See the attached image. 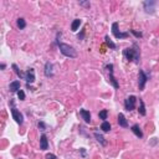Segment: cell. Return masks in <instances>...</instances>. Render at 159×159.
I'll list each match as a JSON object with an SVG mask.
<instances>
[{"mask_svg": "<svg viewBox=\"0 0 159 159\" xmlns=\"http://www.w3.org/2000/svg\"><path fill=\"white\" fill-rule=\"evenodd\" d=\"M38 127H39V129H40V131H42V132L46 129V126H45V123H44V122H39Z\"/></svg>", "mask_w": 159, "mask_h": 159, "instance_id": "cell-26", "label": "cell"}, {"mask_svg": "<svg viewBox=\"0 0 159 159\" xmlns=\"http://www.w3.org/2000/svg\"><path fill=\"white\" fill-rule=\"evenodd\" d=\"M0 67H1V70H5V63H1V66H0Z\"/></svg>", "mask_w": 159, "mask_h": 159, "instance_id": "cell-30", "label": "cell"}, {"mask_svg": "<svg viewBox=\"0 0 159 159\" xmlns=\"http://www.w3.org/2000/svg\"><path fill=\"white\" fill-rule=\"evenodd\" d=\"M112 34L114 35V38L116 39H126V38L129 36V32L119 31V29H118V22H113L112 24Z\"/></svg>", "mask_w": 159, "mask_h": 159, "instance_id": "cell-4", "label": "cell"}, {"mask_svg": "<svg viewBox=\"0 0 159 159\" xmlns=\"http://www.w3.org/2000/svg\"><path fill=\"white\" fill-rule=\"evenodd\" d=\"M18 97H19L20 101H24V100H25V92H24L22 90H20L18 92Z\"/></svg>", "mask_w": 159, "mask_h": 159, "instance_id": "cell-24", "label": "cell"}, {"mask_svg": "<svg viewBox=\"0 0 159 159\" xmlns=\"http://www.w3.org/2000/svg\"><path fill=\"white\" fill-rule=\"evenodd\" d=\"M18 28L20 29V30H22V29H25V26H26V21L24 20L22 18H20V19H18Z\"/></svg>", "mask_w": 159, "mask_h": 159, "instance_id": "cell-22", "label": "cell"}, {"mask_svg": "<svg viewBox=\"0 0 159 159\" xmlns=\"http://www.w3.org/2000/svg\"><path fill=\"white\" fill-rule=\"evenodd\" d=\"M118 124H119L121 127H123V128L128 127V122H127V119H126V117H124L123 113L118 114Z\"/></svg>", "mask_w": 159, "mask_h": 159, "instance_id": "cell-13", "label": "cell"}, {"mask_svg": "<svg viewBox=\"0 0 159 159\" xmlns=\"http://www.w3.org/2000/svg\"><path fill=\"white\" fill-rule=\"evenodd\" d=\"M80 114L82 117V119L86 122V123H91V113L90 111H86V110H80Z\"/></svg>", "mask_w": 159, "mask_h": 159, "instance_id": "cell-11", "label": "cell"}, {"mask_svg": "<svg viewBox=\"0 0 159 159\" xmlns=\"http://www.w3.org/2000/svg\"><path fill=\"white\" fill-rule=\"evenodd\" d=\"M148 80H149V76L145 75L143 70H139V75H138V86H139L141 91L144 88V86H145V83H147Z\"/></svg>", "mask_w": 159, "mask_h": 159, "instance_id": "cell-7", "label": "cell"}, {"mask_svg": "<svg viewBox=\"0 0 159 159\" xmlns=\"http://www.w3.org/2000/svg\"><path fill=\"white\" fill-rule=\"evenodd\" d=\"M80 5L87 6V8H90V3H88V1H80Z\"/></svg>", "mask_w": 159, "mask_h": 159, "instance_id": "cell-27", "label": "cell"}, {"mask_svg": "<svg viewBox=\"0 0 159 159\" xmlns=\"http://www.w3.org/2000/svg\"><path fill=\"white\" fill-rule=\"evenodd\" d=\"M106 70L108 71V76H110V82L112 83V86L114 87V88L118 90V88H119V84H118L117 80H116V77L113 76V65H112V63L107 65V66H106Z\"/></svg>", "mask_w": 159, "mask_h": 159, "instance_id": "cell-5", "label": "cell"}, {"mask_svg": "<svg viewBox=\"0 0 159 159\" xmlns=\"http://www.w3.org/2000/svg\"><path fill=\"white\" fill-rule=\"evenodd\" d=\"M104 40H106V44H107V46L110 47V49H112V50H116L117 49V46H116V44H114L112 40L110 39V36H106V38H104Z\"/></svg>", "mask_w": 159, "mask_h": 159, "instance_id": "cell-19", "label": "cell"}, {"mask_svg": "<svg viewBox=\"0 0 159 159\" xmlns=\"http://www.w3.org/2000/svg\"><path fill=\"white\" fill-rule=\"evenodd\" d=\"M83 35H84V30H82V32H81L80 35L77 36V38H79V40H82L83 39Z\"/></svg>", "mask_w": 159, "mask_h": 159, "instance_id": "cell-29", "label": "cell"}, {"mask_svg": "<svg viewBox=\"0 0 159 159\" xmlns=\"http://www.w3.org/2000/svg\"><path fill=\"white\" fill-rule=\"evenodd\" d=\"M20 159H24V158H20Z\"/></svg>", "mask_w": 159, "mask_h": 159, "instance_id": "cell-31", "label": "cell"}, {"mask_svg": "<svg viewBox=\"0 0 159 159\" xmlns=\"http://www.w3.org/2000/svg\"><path fill=\"white\" fill-rule=\"evenodd\" d=\"M47 148H49V141H47L46 134L42 133L41 137H40V149H41V150H46Z\"/></svg>", "mask_w": 159, "mask_h": 159, "instance_id": "cell-10", "label": "cell"}, {"mask_svg": "<svg viewBox=\"0 0 159 159\" xmlns=\"http://www.w3.org/2000/svg\"><path fill=\"white\" fill-rule=\"evenodd\" d=\"M131 32H132V34H133V35H134V36H136V38H137V39H141V38H142V36H143V34H142L141 31H139V32H138V31H136V30H131Z\"/></svg>", "mask_w": 159, "mask_h": 159, "instance_id": "cell-25", "label": "cell"}, {"mask_svg": "<svg viewBox=\"0 0 159 159\" xmlns=\"http://www.w3.org/2000/svg\"><path fill=\"white\" fill-rule=\"evenodd\" d=\"M94 138H96V139L98 141V142H100V143L102 144V145H106V144H107V142L104 141L103 136H102V134H100L98 132H94Z\"/></svg>", "mask_w": 159, "mask_h": 159, "instance_id": "cell-20", "label": "cell"}, {"mask_svg": "<svg viewBox=\"0 0 159 159\" xmlns=\"http://www.w3.org/2000/svg\"><path fill=\"white\" fill-rule=\"evenodd\" d=\"M101 129H102L103 132H110V129H111V124H110V122L103 121V123L101 124Z\"/></svg>", "mask_w": 159, "mask_h": 159, "instance_id": "cell-21", "label": "cell"}, {"mask_svg": "<svg viewBox=\"0 0 159 159\" xmlns=\"http://www.w3.org/2000/svg\"><path fill=\"white\" fill-rule=\"evenodd\" d=\"M132 132H133L134 134L138 137V138H143V132L141 131V128H139V126L138 124H134V126H132Z\"/></svg>", "mask_w": 159, "mask_h": 159, "instance_id": "cell-14", "label": "cell"}, {"mask_svg": "<svg viewBox=\"0 0 159 159\" xmlns=\"http://www.w3.org/2000/svg\"><path fill=\"white\" fill-rule=\"evenodd\" d=\"M136 96H129L128 98L124 100V108H126V111L128 112H131V111H133L134 108H136Z\"/></svg>", "mask_w": 159, "mask_h": 159, "instance_id": "cell-6", "label": "cell"}, {"mask_svg": "<svg viewBox=\"0 0 159 159\" xmlns=\"http://www.w3.org/2000/svg\"><path fill=\"white\" fill-rule=\"evenodd\" d=\"M20 81H13L11 83H10V86H9V90H10V92H19L20 91Z\"/></svg>", "mask_w": 159, "mask_h": 159, "instance_id": "cell-12", "label": "cell"}, {"mask_svg": "<svg viewBox=\"0 0 159 159\" xmlns=\"http://www.w3.org/2000/svg\"><path fill=\"white\" fill-rule=\"evenodd\" d=\"M123 55L126 57L127 61H134V62H139V59H141V52H139V46L138 44L134 42L132 47H128V49L123 50Z\"/></svg>", "mask_w": 159, "mask_h": 159, "instance_id": "cell-1", "label": "cell"}, {"mask_svg": "<svg viewBox=\"0 0 159 159\" xmlns=\"http://www.w3.org/2000/svg\"><path fill=\"white\" fill-rule=\"evenodd\" d=\"M107 116H108V111H107V110H102V111H101V112L98 113V117L101 118V119H103V121L107 119Z\"/></svg>", "mask_w": 159, "mask_h": 159, "instance_id": "cell-23", "label": "cell"}, {"mask_svg": "<svg viewBox=\"0 0 159 159\" xmlns=\"http://www.w3.org/2000/svg\"><path fill=\"white\" fill-rule=\"evenodd\" d=\"M46 159H56L55 154H46Z\"/></svg>", "mask_w": 159, "mask_h": 159, "instance_id": "cell-28", "label": "cell"}, {"mask_svg": "<svg viewBox=\"0 0 159 159\" xmlns=\"http://www.w3.org/2000/svg\"><path fill=\"white\" fill-rule=\"evenodd\" d=\"M25 80H26V82H28L29 84L32 83V82H35V70H34V69H29L28 71H26Z\"/></svg>", "mask_w": 159, "mask_h": 159, "instance_id": "cell-9", "label": "cell"}, {"mask_svg": "<svg viewBox=\"0 0 159 159\" xmlns=\"http://www.w3.org/2000/svg\"><path fill=\"white\" fill-rule=\"evenodd\" d=\"M138 112H139L141 116H145V113H147V111H145V104L143 102V100L139 98V110H138Z\"/></svg>", "mask_w": 159, "mask_h": 159, "instance_id": "cell-18", "label": "cell"}, {"mask_svg": "<svg viewBox=\"0 0 159 159\" xmlns=\"http://www.w3.org/2000/svg\"><path fill=\"white\" fill-rule=\"evenodd\" d=\"M155 5H157V3L153 1V0H147V1L143 3V8L147 14H153L155 10Z\"/></svg>", "mask_w": 159, "mask_h": 159, "instance_id": "cell-8", "label": "cell"}, {"mask_svg": "<svg viewBox=\"0 0 159 159\" xmlns=\"http://www.w3.org/2000/svg\"><path fill=\"white\" fill-rule=\"evenodd\" d=\"M10 104H11V108H10V111H11V114H13V118L15 119V122L18 124H21L24 123V117H22V114L20 113V111H18L16 108L14 107V101H10Z\"/></svg>", "mask_w": 159, "mask_h": 159, "instance_id": "cell-3", "label": "cell"}, {"mask_svg": "<svg viewBox=\"0 0 159 159\" xmlns=\"http://www.w3.org/2000/svg\"><path fill=\"white\" fill-rule=\"evenodd\" d=\"M81 19H75L72 21V24H71V30H72V31H77V29L80 28V25H81Z\"/></svg>", "mask_w": 159, "mask_h": 159, "instance_id": "cell-17", "label": "cell"}, {"mask_svg": "<svg viewBox=\"0 0 159 159\" xmlns=\"http://www.w3.org/2000/svg\"><path fill=\"white\" fill-rule=\"evenodd\" d=\"M57 45H59V49H60V51H61V53H62L63 56L71 57V59L77 57V52H76V50L73 49L72 46L67 45V44H62L60 41H57Z\"/></svg>", "mask_w": 159, "mask_h": 159, "instance_id": "cell-2", "label": "cell"}, {"mask_svg": "<svg viewBox=\"0 0 159 159\" xmlns=\"http://www.w3.org/2000/svg\"><path fill=\"white\" fill-rule=\"evenodd\" d=\"M11 67H13V70H14V72L16 73V76H18V77H20V79H25V73H22L21 71L19 70L18 65H15V63H13V65H11Z\"/></svg>", "mask_w": 159, "mask_h": 159, "instance_id": "cell-16", "label": "cell"}, {"mask_svg": "<svg viewBox=\"0 0 159 159\" xmlns=\"http://www.w3.org/2000/svg\"><path fill=\"white\" fill-rule=\"evenodd\" d=\"M52 75H53L52 73V63L46 62V65H45V76L51 77Z\"/></svg>", "mask_w": 159, "mask_h": 159, "instance_id": "cell-15", "label": "cell"}]
</instances>
